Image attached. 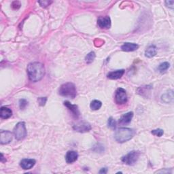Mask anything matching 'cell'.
Segmentation results:
<instances>
[{
	"instance_id": "obj_1",
	"label": "cell",
	"mask_w": 174,
	"mask_h": 174,
	"mask_svg": "<svg viewBox=\"0 0 174 174\" xmlns=\"http://www.w3.org/2000/svg\"><path fill=\"white\" fill-rule=\"evenodd\" d=\"M27 71L29 80L33 82L41 80L45 75V68L40 62H33L29 63L27 65Z\"/></svg>"
},
{
	"instance_id": "obj_2",
	"label": "cell",
	"mask_w": 174,
	"mask_h": 174,
	"mask_svg": "<svg viewBox=\"0 0 174 174\" xmlns=\"http://www.w3.org/2000/svg\"><path fill=\"white\" fill-rule=\"evenodd\" d=\"M135 134V130L130 128H120L115 132L114 139L118 143H125L131 139Z\"/></svg>"
},
{
	"instance_id": "obj_3",
	"label": "cell",
	"mask_w": 174,
	"mask_h": 174,
	"mask_svg": "<svg viewBox=\"0 0 174 174\" xmlns=\"http://www.w3.org/2000/svg\"><path fill=\"white\" fill-rule=\"evenodd\" d=\"M59 93L63 97L74 99L77 94L76 86L72 82L65 83L59 88Z\"/></svg>"
},
{
	"instance_id": "obj_4",
	"label": "cell",
	"mask_w": 174,
	"mask_h": 174,
	"mask_svg": "<svg viewBox=\"0 0 174 174\" xmlns=\"http://www.w3.org/2000/svg\"><path fill=\"white\" fill-rule=\"evenodd\" d=\"M14 135L17 140H22L27 136V129L24 122H19L14 129Z\"/></svg>"
},
{
	"instance_id": "obj_5",
	"label": "cell",
	"mask_w": 174,
	"mask_h": 174,
	"mask_svg": "<svg viewBox=\"0 0 174 174\" xmlns=\"http://www.w3.org/2000/svg\"><path fill=\"white\" fill-rule=\"evenodd\" d=\"M140 153L138 151H131L122 158V162L127 165H133L138 161Z\"/></svg>"
},
{
	"instance_id": "obj_6",
	"label": "cell",
	"mask_w": 174,
	"mask_h": 174,
	"mask_svg": "<svg viewBox=\"0 0 174 174\" xmlns=\"http://www.w3.org/2000/svg\"><path fill=\"white\" fill-rule=\"evenodd\" d=\"M115 101L117 104L122 105L127 103V95L126 91L123 88H119L115 92Z\"/></svg>"
},
{
	"instance_id": "obj_7",
	"label": "cell",
	"mask_w": 174,
	"mask_h": 174,
	"mask_svg": "<svg viewBox=\"0 0 174 174\" xmlns=\"http://www.w3.org/2000/svg\"><path fill=\"white\" fill-rule=\"evenodd\" d=\"M73 129L76 131L80 133H85L88 132L91 130V125L87 123L86 121H80L78 123H77L73 127Z\"/></svg>"
},
{
	"instance_id": "obj_8",
	"label": "cell",
	"mask_w": 174,
	"mask_h": 174,
	"mask_svg": "<svg viewBox=\"0 0 174 174\" xmlns=\"http://www.w3.org/2000/svg\"><path fill=\"white\" fill-rule=\"evenodd\" d=\"M12 140V133L9 131L2 130L0 132V143L8 144Z\"/></svg>"
},
{
	"instance_id": "obj_9",
	"label": "cell",
	"mask_w": 174,
	"mask_h": 174,
	"mask_svg": "<svg viewBox=\"0 0 174 174\" xmlns=\"http://www.w3.org/2000/svg\"><path fill=\"white\" fill-rule=\"evenodd\" d=\"M99 27L101 29H109L111 26V20L109 16H100L97 20Z\"/></svg>"
},
{
	"instance_id": "obj_10",
	"label": "cell",
	"mask_w": 174,
	"mask_h": 174,
	"mask_svg": "<svg viewBox=\"0 0 174 174\" xmlns=\"http://www.w3.org/2000/svg\"><path fill=\"white\" fill-rule=\"evenodd\" d=\"M35 160L32 158H24L20 162V166L22 169L27 170L31 169L35 165Z\"/></svg>"
},
{
	"instance_id": "obj_11",
	"label": "cell",
	"mask_w": 174,
	"mask_h": 174,
	"mask_svg": "<svg viewBox=\"0 0 174 174\" xmlns=\"http://www.w3.org/2000/svg\"><path fill=\"white\" fill-rule=\"evenodd\" d=\"M78 158V154L77 152L70 150L65 155V161L68 164H71L74 162L77 161Z\"/></svg>"
},
{
	"instance_id": "obj_12",
	"label": "cell",
	"mask_w": 174,
	"mask_h": 174,
	"mask_svg": "<svg viewBox=\"0 0 174 174\" xmlns=\"http://www.w3.org/2000/svg\"><path fill=\"white\" fill-rule=\"evenodd\" d=\"M64 106L67 107L69 109V110L71 111V112L73 114V115L76 118H78L80 116V111L76 105H73L68 101H64Z\"/></svg>"
},
{
	"instance_id": "obj_13",
	"label": "cell",
	"mask_w": 174,
	"mask_h": 174,
	"mask_svg": "<svg viewBox=\"0 0 174 174\" xmlns=\"http://www.w3.org/2000/svg\"><path fill=\"white\" fill-rule=\"evenodd\" d=\"M125 73V70L124 69H118L116 71L110 72L108 73L107 77L110 80H117L119 79L120 78L123 76Z\"/></svg>"
},
{
	"instance_id": "obj_14",
	"label": "cell",
	"mask_w": 174,
	"mask_h": 174,
	"mask_svg": "<svg viewBox=\"0 0 174 174\" xmlns=\"http://www.w3.org/2000/svg\"><path fill=\"white\" fill-rule=\"evenodd\" d=\"M139 48V45L135 43H130V42H126L123 46H121L122 50L125 52H131L138 50Z\"/></svg>"
},
{
	"instance_id": "obj_15",
	"label": "cell",
	"mask_w": 174,
	"mask_h": 174,
	"mask_svg": "<svg viewBox=\"0 0 174 174\" xmlns=\"http://www.w3.org/2000/svg\"><path fill=\"white\" fill-rule=\"evenodd\" d=\"M133 117V112H129L123 114L119 120V123L120 125H127L131 123L132 118Z\"/></svg>"
},
{
	"instance_id": "obj_16",
	"label": "cell",
	"mask_w": 174,
	"mask_h": 174,
	"mask_svg": "<svg viewBox=\"0 0 174 174\" xmlns=\"http://www.w3.org/2000/svg\"><path fill=\"white\" fill-rule=\"evenodd\" d=\"M12 115V111L8 107L3 106L1 108V112H0V116L3 119H8Z\"/></svg>"
},
{
	"instance_id": "obj_17",
	"label": "cell",
	"mask_w": 174,
	"mask_h": 174,
	"mask_svg": "<svg viewBox=\"0 0 174 174\" xmlns=\"http://www.w3.org/2000/svg\"><path fill=\"white\" fill-rule=\"evenodd\" d=\"M157 53V47L154 45L150 46L145 52V56L148 58H152L154 57Z\"/></svg>"
},
{
	"instance_id": "obj_18",
	"label": "cell",
	"mask_w": 174,
	"mask_h": 174,
	"mask_svg": "<svg viewBox=\"0 0 174 174\" xmlns=\"http://www.w3.org/2000/svg\"><path fill=\"white\" fill-rule=\"evenodd\" d=\"M173 91L172 90L171 91H169L167 92H166L165 94H164L163 95H162V97H161L162 101H163L166 103L172 102L173 101Z\"/></svg>"
},
{
	"instance_id": "obj_19",
	"label": "cell",
	"mask_w": 174,
	"mask_h": 174,
	"mask_svg": "<svg viewBox=\"0 0 174 174\" xmlns=\"http://www.w3.org/2000/svg\"><path fill=\"white\" fill-rule=\"evenodd\" d=\"M101 106H102V103L100 101H99V100H93V101H91L90 104L91 108L92 110H98L101 108Z\"/></svg>"
},
{
	"instance_id": "obj_20",
	"label": "cell",
	"mask_w": 174,
	"mask_h": 174,
	"mask_svg": "<svg viewBox=\"0 0 174 174\" xmlns=\"http://www.w3.org/2000/svg\"><path fill=\"white\" fill-rule=\"evenodd\" d=\"M170 67V64L168 62H163L161 63L160 65H158V70L161 73H163L165 72H166L167 70Z\"/></svg>"
},
{
	"instance_id": "obj_21",
	"label": "cell",
	"mask_w": 174,
	"mask_h": 174,
	"mask_svg": "<svg viewBox=\"0 0 174 174\" xmlns=\"http://www.w3.org/2000/svg\"><path fill=\"white\" fill-rule=\"evenodd\" d=\"M95 57L96 54L94 52H91V53H88L86 56V57H85V61H86L87 63L90 64L95 60Z\"/></svg>"
},
{
	"instance_id": "obj_22",
	"label": "cell",
	"mask_w": 174,
	"mask_h": 174,
	"mask_svg": "<svg viewBox=\"0 0 174 174\" xmlns=\"http://www.w3.org/2000/svg\"><path fill=\"white\" fill-rule=\"evenodd\" d=\"M151 89V87L149 86H146V87H140L138 89V93L143 95V93H146L147 92H148Z\"/></svg>"
},
{
	"instance_id": "obj_23",
	"label": "cell",
	"mask_w": 174,
	"mask_h": 174,
	"mask_svg": "<svg viewBox=\"0 0 174 174\" xmlns=\"http://www.w3.org/2000/svg\"><path fill=\"white\" fill-rule=\"evenodd\" d=\"M108 125L111 129H115L116 127V121L115 120V119H114L112 117H110L108 118Z\"/></svg>"
},
{
	"instance_id": "obj_24",
	"label": "cell",
	"mask_w": 174,
	"mask_h": 174,
	"mask_svg": "<svg viewBox=\"0 0 174 174\" xmlns=\"http://www.w3.org/2000/svg\"><path fill=\"white\" fill-rule=\"evenodd\" d=\"M151 133L157 137H161L162 135H163L164 131L161 129H154V130L152 131Z\"/></svg>"
},
{
	"instance_id": "obj_25",
	"label": "cell",
	"mask_w": 174,
	"mask_h": 174,
	"mask_svg": "<svg viewBox=\"0 0 174 174\" xmlns=\"http://www.w3.org/2000/svg\"><path fill=\"white\" fill-rule=\"evenodd\" d=\"M28 105V101L25 99H21L19 101V107L21 110H25Z\"/></svg>"
},
{
	"instance_id": "obj_26",
	"label": "cell",
	"mask_w": 174,
	"mask_h": 174,
	"mask_svg": "<svg viewBox=\"0 0 174 174\" xmlns=\"http://www.w3.org/2000/svg\"><path fill=\"white\" fill-rule=\"evenodd\" d=\"M46 101H47V97H39L38 99V101L39 105L41 106H45Z\"/></svg>"
},
{
	"instance_id": "obj_27",
	"label": "cell",
	"mask_w": 174,
	"mask_h": 174,
	"mask_svg": "<svg viewBox=\"0 0 174 174\" xmlns=\"http://www.w3.org/2000/svg\"><path fill=\"white\" fill-rule=\"evenodd\" d=\"M51 3H52V2H49V1H40L39 2L40 6L43 7V8H46V7L49 6Z\"/></svg>"
},
{
	"instance_id": "obj_28",
	"label": "cell",
	"mask_w": 174,
	"mask_h": 174,
	"mask_svg": "<svg viewBox=\"0 0 174 174\" xmlns=\"http://www.w3.org/2000/svg\"><path fill=\"white\" fill-rule=\"evenodd\" d=\"M12 8L14 9H18L21 7V3L19 2H18V1L13 2L12 3Z\"/></svg>"
},
{
	"instance_id": "obj_29",
	"label": "cell",
	"mask_w": 174,
	"mask_h": 174,
	"mask_svg": "<svg viewBox=\"0 0 174 174\" xmlns=\"http://www.w3.org/2000/svg\"><path fill=\"white\" fill-rule=\"evenodd\" d=\"M165 4L166 6L168 7L169 8H173V4H174V2L173 1H166L165 2Z\"/></svg>"
},
{
	"instance_id": "obj_30",
	"label": "cell",
	"mask_w": 174,
	"mask_h": 174,
	"mask_svg": "<svg viewBox=\"0 0 174 174\" xmlns=\"http://www.w3.org/2000/svg\"><path fill=\"white\" fill-rule=\"evenodd\" d=\"M155 173H172V171H169V169H165L160 170V171H157V172H155Z\"/></svg>"
},
{
	"instance_id": "obj_31",
	"label": "cell",
	"mask_w": 174,
	"mask_h": 174,
	"mask_svg": "<svg viewBox=\"0 0 174 174\" xmlns=\"http://www.w3.org/2000/svg\"><path fill=\"white\" fill-rule=\"evenodd\" d=\"M107 172H108V168H101V169H100V171L99 172V173H103V174H105V173H107Z\"/></svg>"
},
{
	"instance_id": "obj_32",
	"label": "cell",
	"mask_w": 174,
	"mask_h": 174,
	"mask_svg": "<svg viewBox=\"0 0 174 174\" xmlns=\"http://www.w3.org/2000/svg\"><path fill=\"white\" fill-rule=\"evenodd\" d=\"M3 159H4V157H3V154H2V158H1V162H4V161H3Z\"/></svg>"
}]
</instances>
